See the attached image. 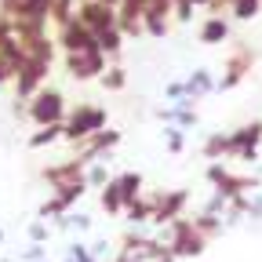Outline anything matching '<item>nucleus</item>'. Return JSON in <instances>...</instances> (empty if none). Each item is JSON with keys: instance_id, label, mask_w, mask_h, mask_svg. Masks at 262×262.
<instances>
[{"instance_id": "9b49d317", "label": "nucleus", "mask_w": 262, "mask_h": 262, "mask_svg": "<svg viewBox=\"0 0 262 262\" xmlns=\"http://www.w3.org/2000/svg\"><path fill=\"white\" fill-rule=\"evenodd\" d=\"M40 175H44V182H48L51 189H58V186H70V182L84 179V164H80V160L73 157V160H62V164H51V168H44Z\"/></svg>"}, {"instance_id": "f3484780", "label": "nucleus", "mask_w": 262, "mask_h": 262, "mask_svg": "<svg viewBox=\"0 0 262 262\" xmlns=\"http://www.w3.org/2000/svg\"><path fill=\"white\" fill-rule=\"evenodd\" d=\"M226 4H229V11H233V18L248 22V18H255V15H258L262 0H226Z\"/></svg>"}, {"instance_id": "0eeeda50", "label": "nucleus", "mask_w": 262, "mask_h": 262, "mask_svg": "<svg viewBox=\"0 0 262 262\" xmlns=\"http://www.w3.org/2000/svg\"><path fill=\"white\" fill-rule=\"evenodd\" d=\"M66 73L73 80H95L106 73V55L102 51H70L66 55Z\"/></svg>"}, {"instance_id": "20e7f679", "label": "nucleus", "mask_w": 262, "mask_h": 262, "mask_svg": "<svg viewBox=\"0 0 262 262\" xmlns=\"http://www.w3.org/2000/svg\"><path fill=\"white\" fill-rule=\"evenodd\" d=\"M208 182L226 196V201H233L241 193H255V186H258L255 175H233L226 164H208Z\"/></svg>"}, {"instance_id": "7ed1b4c3", "label": "nucleus", "mask_w": 262, "mask_h": 262, "mask_svg": "<svg viewBox=\"0 0 262 262\" xmlns=\"http://www.w3.org/2000/svg\"><path fill=\"white\" fill-rule=\"evenodd\" d=\"M48 70H51L48 58H33V55H26V62L18 66V73H15V80H11V84H15V102H29V98L44 88Z\"/></svg>"}, {"instance_id": "412c9836", "label": "nucleus", "mask_w": 262, "mask_h": 262, "mask_svg": "<svg viewBox=\"0 0 262 262\" xmlns=\"http://www.w3.org/2000/svg\"><path fill=\"white\" fill-rule=\"evenodd\" d=\"M222 153H229V139L222 135V131H219V135H208V142H204V157H208V160H219Z\"/></svg>"}, {"instance_id": "9d476101", "label": "nucleus", "mask_w": 262, "mask_h": 262, "mask_svg": "<svg viewBox=\"0 0 262 262\" xmlns=\"http://www.w3.org/2000/svg\"><path fill=\"white\" fill-rule=\"evenodd\" d=\"M58 44H62L66 55H70V51H95V37H91L77 18H70V22L58 26Z\"/></svg>"}, {"instance_id": "ddd939ff", "label": "nucleus", "mask_w": 262, "mask_h": 262, "mask_svg": "<svg viewBox=\"0 0 262 262\" xmlns=\"http://www.w3.org/2000/svg\"><path fill=\"white\" fill-rule=\"evenodd\" d=\"M117 189H120L124 208L135 204L139 196H142V175H139V171H124V175H117Z\"/></svg>"}, {"instance_id": "a878e982", "label": "nucleus", "mask_w": 262, "mask_h": 262, "mask_svg": "<svg viewBox=\"0 0 262 262\" xmlns=\"http://www.w3.org/2000/svg\"><path fill=\"white\" fill-rule=\"evenodd\" d=\"M26 262H44V248H40V244H33V248L26 251Z\"/></svg>"}, {"instance_id": "4be33fe9", "label": "nucleus", "mask_w": 262, "mask_h": 262, "mask_svg": "<svg viewBox=\"0 0 262 262\" xmlns=\"http://www.w3.org/2000/svg\"><path fill=\"white\" fill-rule=\"evenodd\" d=\"M84 182H88V186H106V182H110L106 164H102V160H91V164H88V175H84Z\"/></svg>"}, {"instance_id": "5701e85b", "label": "nucleus", "mask_w": 262, "mask_h": 262, "mask_svg": "<svg viewBox=\"0 0 262 262\" xmlns=\"http://www.w3.org/2000/svg\"><path fill=\"white\" fill-rule=\"evenodd\" d=\"M51 18L62 26V22H70L73 18V0H51Z\"/></svg>"}, {"instance_id": "f257e3e1", "label": "nucleus", "mask_w": 262, "mask_h": 262, "mask_svg": "<svg viewBox=\"0 0 262 262\" xmlns=\"http://www.w3.org/2000/svg\"><path fill=\"white\" fill-rule=\"evenodd\" d=\"M102 127H106V110L102 106H77L70 113V120L62 124V139L80 146L88 135H95V131H102Z\"/></svg>"}, {"instance_id": "a211bd4d", "label": "nucleus", "mask_w": 262, "mask_h": 262, "mask_svg": "<svg viewBox=\"0 0 262 262\" xmlns=\"http://www.w3.org/2000/svg\"><path fill=\"white\" fill-rule=\"evenodd\" d=\"M102 208H106L110 215H120V211H124V201H120L117 179H110V182H106V189H102Z\"/></svg>"}, {"instance_id": "39448f33", "label": "nucleus", "mask_w": 262, "mask_h": 262, "mask_svg": "<svg viewBox=\"0 0 262 262\" xmlns=\"http://www.w3.org/2000/svg\"><path fill=\"white\" fill-rule=\"evenodd\" d=\"M251 66H255V51H251V44H237L233 51H229V58H226L222 80H215V91H233V88L251 73Z\"/></svg>"}, {"instance_id": "2eb2a0df", "label": "nucleus", "mask_w": 262, "mask_h": 262, "mask_svg": "<svg viewBox=\"0 0 262 262\" xmlns=\"http://www.w3.org/2000/svg\"><path fill=\"white\" fill-rule=\"evenodd\" d=\"M95 48L102 51V55H110V58H117L120 55V48H124V33L113 26V29H102V33H95Z\"/></svg>"}, {"instance_id": "f03ea898", "label": "nucleus", "mask_w": 262, "mask_h": 262, "mask_svg": "<svg viewBox=\"0 0 262 262\" xmlns=\"http://www.w3.org/2000/svg\"><path fill=\"white\" fill-rule=\"evenodd\" d=\"M26 117L37 124V127H44V124H62V120H66V98H62V91H55V88H40L37 95L29 98Z\"/></svg>"}, {"instance_id": "4468645a", "label": "nucleus", "mask_w": 262, "mask_h": 262, "mask_svg": "<svg viewBox=\"0 0 262 262\" xmlns=\"http://www.w3.org/2000/svg\"><path fill=\"white\" fill-rule=\"evenodd\" d=\"M229 37V22L222 15H211L204 26H201V44H222Z\"/></svg>"}, {"instance_id": "f8f14e48", "label": "nucleus", "mask_w": 262, "mask_h": 262, "mask_svg": "<svg viewBox=\"0 0 262 262\" xmlns=\"http://www.w3.org/2000/svg\"><path fill=\"white\" fill-rule=\"evenodd\" d=\"M182 88H186V98L201 102L204 95H211V91H215V80H211V73H208V70H193V77H189V80H182Z\"/></svg>"}, {"instance_id": "6e6552de", "label": "nucleus", "mask_w": 262, "mask_h": 262, "mask_svg": "<svg viewBox=\"0 0 262 262\" xmlns=\"http://www.w3.org/2000/svg\"><path fill=\"white\" fill-rule=\"evenodd\" d=\"M229 157H241V160H258V142H262V120H251L237 131H229Z\"/></svg>"}, {"instance_id": "423d86ee", "label": "nucleus", "mask_w": 262, "mask_h": 262, "mask_svg": "<svg viewBox=\"0 0 262 262\" xmlns=\"http://www.w3.org/2000/svg\"><path fill=\"white\" fill-rule=\"evenodd\" d=\"M73 18L91 33H102V29H113L117 26V11L110 8V4H102V0H80V8L73 11Z\"/></svg>"}, {"instance_id": "1a4fd4ad", "label": "nucleus", "mask_w": 262, "mask_h": 262, "mask_svg": "<svg viewBox=\"0 0 262 262\" xmlns=\"http://www.w3.org/2000/svg\"><path fill=\"white\" fill-rule=\"evenodd\" d=\"M153 201V222L157 226H168L171 219H179V211L186 208V201H189V193L186 189H171V193H157V196H149Z\"/></svg>"}, {"instance_id": "cd10ccee", "label": "nucleus", "mask_w": 262, "mask_h": 262, "mask_svg": "<svg viewBox=\"0 0 262 262\" xmlns=\"http://www.w3.org/2000/svg\"><path fill=\"white\" fill-rule=\"evenodd\" d=\"M0 241H4V229H0Z\"/></svg>"}, {"instance_id": "aec40b11", "label": "nucleus", "mask_w": 262, "mask_h": 262, "mask_svg": "<svg viewBox=\"0 0 262 262\" xmlns=\"http://www.w3.org/2000/svg\"><path fill=\"white\" fill-rule=\"evenodd\" d=\"M164 146H168L171 153H182L186 149V131L179 124H168V127H164Z\"/></svg>"}, {"instance_id": "6ab92c4d", "label": "nucleus", "mask_w": 262, "mask_h": 262, "mask_svg": "<svg viewBox=\"0 0 262 262\" xmlns=\"http://www.w3.org/2000/svg\"><path fill=\"white\" fill-rule=\"evenodd\" d=\"M98 80H102V88H106V91H124V88H127V73L120 70V66H110V70L98 77Z\"/></svg>"}, {"instance_id": "dca6fc26", "label": "nucleus", "mask_w": 262, "mask_h": 262, "mask_svg": "<svg viewBox=\"0 0 262 262\" xmlns=\"http://www.w3.org/2000/svg\"><path fill=\"white\" fill-rule=\"evenodd\" d=\"M58 139H62V124H44L37 135L26 139V146H29V149H44V146H51V142H58Z\"/></svg>"}, {"instance_id": "b1692460", "label": "nucleus", "mask_w": 262, "mask_h": 262, "mask_svg": "<svg viewBox=\"0 0 262 262\" xmlns=\"http://www.w3.org/2000/svg\"><path fill=\"white\" fill-rule=\"evenodd\" d=\"M29 241H33V244L48 241V226H44V222H29Z\"/></svg>"}, {"instance_id": "bb28decb", "label": "nucleus", "mask_w": 262, "mask_h": 262, "mask_svg": "<svg viewBox=\"0 0 262 262\" xmlns=\"http://www.w3.org/2000/svg\"><path fill=\"white\" fill-rule=\"evenodd\" d=\"M102 4H110V8H117V4H120V0H102Z\"/></svg>"}, {"instance_id": "393cba45", "label": "nucleus", "mask_w": 262, "mask_h": 262, "mask_svg": "<svg viewBox=\"0 0 262 262\" xmlns=\"http://www.w3.org/2000/svg\"><path fill=\"white\" fill-rule=\"evenodd\" d=\"M164 95H168L171 102H175V98H186V88H182V80H171L168 88H164Z\"/></svg>"}]
</instances>
